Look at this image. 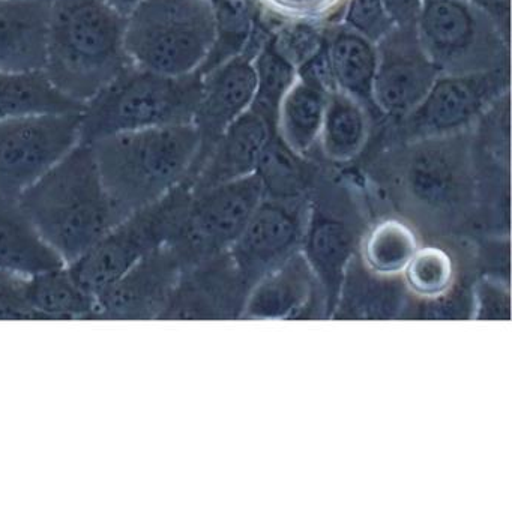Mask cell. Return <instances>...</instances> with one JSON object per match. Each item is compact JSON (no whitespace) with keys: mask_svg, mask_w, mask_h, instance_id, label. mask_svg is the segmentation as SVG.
Returning <instances> with one entry per match:
<instances>
[{"mask_svg":"<svg viewBox=\"0 0 512 512\" xmlns=\"http://www.w3.org/2000/svg\"><path fill=\"white\" fill-rule=\"evenodd\" d=\"M26 290L41 320H94L97 299L67 265L26 278Z\"/></svg>","mask_w":512,"mask_h":512,"instance_id":"19","label":"cell"},{"mask_svg":"<svg viewBox=\"0 0 512 512\" xmlns=\"http://www.w3.org/2000/svg\"><path fill=\"white\" fill-rule=\"evenodd\" d=\"M26 278L0 271V320H41L29 302Z\"/></svg>","mask_w":512,"mask_h":512,"instance_id":"28","label":"cell"},{"mask_svg":"<svg viewBox=\"0 0 512 512\" xmlns=\"http://www.w3.org/2000/svg\"><path fill=\"white\" fill-rule=\"evenodd\" d=\"M272 26L274 23L269 17L257 14L244 52L202 74V97L193 121L199 131L202 146L188 181L221 133L250 109L256 94L254 55L268 40Z\"/></svg>","mask_w":512,"mask_h":512,"instance_id":"10","label":"cell"},{"mask_svg":"<svg viewBox=\"0 0 512 512\" xmlns=\"http://www.w3.org/2000/svg\"><path fill=\"white\" fill-rule=\"evenodd\" d=\"M511 94L509 67L476 74H439L421 103L404 118L377 125L382 145L472 130L478 119Z\"/></svg>","mask_w":512,"mask_h":512,"instance_id":"8","label":"cell"},{"mask_svg":"<svg viewBox=\"0 0 512 512\" xmlns=\"http://www.w3.org/2000/svg\"><path fill=\"white\" fill-rule=\"evenodd\" d=\"M80 112L0 121V194L19 197L80 143Z\"/></svg>","mask_w":512,"mask_h":512,"instance_id":"9","label":"cell"},{"mask_svg":"<svg viewBox=\"0 0 512 512\" xmlns=\"http://www.w3.org/2000/svg\"><path fill=\"white\" fill-rule=\"evenodd\" d=\"M40 2H47V4H50V2H53V0H40Z\"/></svg>","mask_w":512,"mask_h":512,"instance_id":"33","label":"cell"},{"mask_svg":"<svg viewBox=\"0 0 512 512\" xmlns=\"http://www.w3.org/2000/svg\"><path fill=\"white\" fill-rule=\"evenodd\" d=\"M50 4L0 0V70L43 71Z\"/></svg>","mask_w":512,"mask_h":512,"instance_id":"14","label":"cell"},{"mask_svg":"<svg viewBox=\"0 0 512 512\" xmlns=\"http://www.w3.org/2000/svg\"><path fill=\"white\" fill-rule=\"evenodd\" d=\"M125 16L107 0H53L47 22L44 76L83 107L130 67Z\"/></svg>","mask_w":512,"mask_h":512,"instance_id":"1","label":"cell"},{"mask_svg":"<svg viewBox=\"0 0 512 512\" xmlns=\"http://www.w3.org/2000/svg\"><path fill=\"white\" fill-rule=\"evenodd\" d=\"M307 161V157L293 152L274 133L266 143L254 173L259 176L263 191L268 188L274 193L292 194L301 190L304 185Z\"/></svg>","mask_w":512,"mask_h":512,"instance_id":"23","label":"cell"},{"mask_svg":"<svg viewBox=\"0 0 512 512\" xmlns=\"http://www.w3.org/2000/svg\"><path fill=\"white\" fill-rule=\"evenodd\" d=\"M325 35L326 55L335 89L361 103L373 115L376 124H382L373 100L376 44L350 31L340 22L326 23Z\"/></svg>","mask_w":512,"mask_h":512,"instance_id":"15","label":"cell"},{"mask_svg":"<svg viewBox=\"0 0 512 512\" xmlns=\"http://www.w3.org/2000/svg\"><path fill=\"white\" fill-rule=\"evenodd\" d=\"M404 271L407 284L419 296H440L452 283L451 259L439 248L416 250Z\"/></svg>","mask_w":512,"mask_h":512,"instance_id":"25","label":"cell"},{"mask_svg":"<svg viewBox=\"0 0 512 512\" xmlns=\"http://www.w3.org/2000/svg\"><path fill=\"white\" fill-rule=\"evenodd\" d=\"M65 265L19 200L0 194V271L32 277Z\"/></svg>","mask_w":512,"mask_h":512,"instance_id":"16","label":"cell"},{"mask_svg":"<svg viewBox=\"0 0 512 512\" xmlns=\"http://www.w3.org/2000/svg\"><path fill=\"white\" fill-rule=\"evenodd\" d=\"M338 22L373 44L380 43L395 28L380 0H346Z\"/></svg>","mask_w":512,"mask_h":512,"instance_id":"27","label":"cell"},{"mask_svg":"<svg viewBox=\"0 0 512 512\" xmlns=\"http://www.w3.org/2000/svg\"><path fill=\"white\" fill-rule=\"evenodd\" d=\"M202 73L166 76L125 68L80 112V143L146 128L193 124L202 97Z\"/></svg>","mask_w":512,"mask_h":512,"instance_id":"4","label":"cell"},{"mask_svg":"<svg viewBox=\"0 0 512 512\" xmlns=\"http://www.w3.org/2000/svg\"><path fill=\"white\" fill-rule=\"evenodd\" d=\"M508 2H511V0H508Z\"/></svg>","mask_w":512,"mask_h":512,"instance_id":"34","label":"cell"},{"mask_svg":"<svg viewBox=\"0 0 512 512\" xmlns=\"http://www.w3.org/2000/svg\"><path fill=\"white\" fill-rule=\"evenodd\" d=\"M376 125L361 103L343 92H331L316 151L329 163H350L367 151Z\"/></svg>","mask_w":512,"mask_h":512,"instance_id":"17","label":"cell"},{"mask_svg":"<svg viewBox=\"0 0 512 512\" xmlns=\"http://www.w3.org/2000/svg\"><path fill=\"white\" fill-rule=\"evenodd\" d=\"M200 146L194 124L128 131L91 143L98 172L121 220L187 182Z\"/></svg>","mask_w":512,"mask_h":512,"instance_id":"3","label":"cell"},{"mask_svg":"<svg viewBox=\"0 0 512 512\" xmlns=\"http://www.w3.org/2000/svg\"><path fill=\"white\" fill-rule=\"evenodd\" d=\"M377 47L373 100L383 122L409 115L439 77L419 43L416 28L395 26Z\"/></svg>","mask_w":512,"mask_h":512,"instance_id":"11","label":"cell"},{"mask_svg":"<svg viewBox=\"0 0 512 512\" xmlns=\"http://www.w3.org/2000/svg\"><path fill=\"white\" fill-rule=\"evenodd\" d=\"M266 16L277 20L301 22H338L346 0H251Z\"/></svg>","mask_w":512,"mask_h":512,"instance_id":"26","label":"cell"},{"mask_svg":"<svg viewBox=\"0 0 512 512\" xmlns=\"http://www.w3.org/2000/svg\"><path fill=\"white\" fill-rule=\"evenodd\" d=\"M416 35L439 74L509 67V25L461 0H424Z\"/></svg>","mask_w":512,"mask_h":512,"instance_id":"6","label":"cell"},{"mask_svg":"<svg viewBox=\"0 0 512 512\" xmlns=\"http://www.w3.org/2000/svg\"><path fill=\"white\" fill-rule=\"evenodd\" d=\"M461 2H470L484 8L488 13L493 14L497 19L509 25V2L508 0H461Z\"/></svg>","mask_w":512,"mask_h":512,"instance_id":"30","label":"cell"},{"mask_svg":"<svg viewBox=\"0 0 512 512\" xmlns=\"http://www.w3.org/2000/svg\"><path fill=\"white\" fill-rule=\"evenodd\" d=\"M17 200L67 265L91 250L121 221L91 145L85 143L74 146Z\"/></svg>","mask_w":512,"mask_h":512,"instance_id":"2","label":"cell"},{"mask_svg":"<svg viewBox=\"0 0 512 512\" xmlns=\"http://www.w3.org/2000/svg\"><path fill=\"white\" fill-rule=\"evenodd\" d=\"M328 95L319 86L298 77L281 100L275 133L301 157L310 158L317 149Z\"/></svg>","mask_w":512,"mask_h":512,"instance_id":"18","label":"cell"},{"mask_svg":"<svg viewBox=\"0 0 512 512\" xmlns=\"http://www.w3.org/2000/svg\"><path fill=\"white\" fill-rule=\"evenodd\" d=\"M416 239L409 227L398 221L379 224L364 245V256L373 271L397 274L406 269L416 253Z\"/></svg>","mask_w":512,"mask_h":512,"instance_id":"22","label":"cell"},{"mask_svg":"<svg viewBox=\"0 0 512 512\" xmlns=\"http://www.w3.org/2000/svg\"><path fill=\"white\" fill-rule=\"evenodd\" d=\"M215 40L217 16L206 0H142L125 16L128 61L152 73H200Z\"/></svg>","mask_w":512,"mask_h":512,"instance_id":"5","label":"cell"},{"mask_svg":"<svg viewBox=\"0 0 512 512\" xmlns=\"http://www.w3.org/2000/svg\"><path fill=\"white\" fill-rule=\"evenodd\" d=\"M82 107L65 98L43 71L0 70V121L35 113L77 112Z\"/></svg>","mask_w":512,"mask_h":512,"instance_id":"20","label":"cell"},{"mask_svg":"<svg viewBox=\"0 0 512 512\" xmlns=\"http://www.w3.org/2000/svg\"><path fill=\"white\" fill-rule=\"evenodd\" d=\"M397 28H416L424 0H380Z\"/></svg>","mask_w":512,"mask_h":512,"instance_id":"29","label":"cell"},{"mask_svg":"<svg viewBox=\"0 0 512 512\" xmlns=\"http://www.w3.org/2000/svg\"><path fill=\"white\" fill-rule=\"evenodd\" d=\"M107 2H109L118 13H121L122 16H128L142 0H107Z\"/></svg>","mask_w":512,"mask_h":512,"instance_id":"31","label":"cell"},{"mask_svg":"<svg viewBox=\"0 0 512 512\" xmlns=\"http://www.w3.org/2000/svg\"><path fill=\"white\" fill-rule=\"evenodd\" d=\"M181 266L169 245L152 251L95 296L94 320H160L178 283Z\"/></svg>","mask_w":512,"mask_h":512,"instance_id":"12","label":"cell"},{"mask_svg":"<svg viewBox=\"0 0 512 512\" xmlns=\"http://www.w3.org/2000/svg\"><path fill=\"white\" fill-rule=\"evenodd\" d=\"M206 2H208L209 5H212V8H214V10H218V8H220L221 5L226 4V0H206Z\"/></svg>","mask_w":512,"mask_h":512,"instance_id":"32","label":"cell"},{"mask_svg":"<svg viewBox=\"0 0 512 512\" xmlns=\"http://www.w3.org/2000/svg\"><path fill=\"white\" fill-rule=\"evenodd\" d=\"M274 133V127L253 110L242 113L215 140L187 182L191 191L206 190L253 175L263 149Z\"/></svg>","mask_w":512,"mask_h":512,"instance_id":"13","label":"cell"},{"mask_svg":"<svg viewBox=\"0 0 512 512\" xmlns=\"http://www.w3.org/2000/svg\"><path fill=\"white\" fill-rule=\"evenodd\" d=\"M271 35L254 55L256 94L250 110L265 118L275 130L278 107L290 86L298 79V71L275 50Z\"/></svg>","mask_w":512,"mask_h":512,"instance_id":"21","label":"cell"},{"mask_svg":"<svg viewBox=\"0 0 512 512\" xmlns=\"http://www.w3.org/2000/svg\"><path fill=\"white\" fill-rule=\"evenodd\" d=\"M326 23L274 20L271 40L275 50L296 71L325 49Z\"/></svg>","mask_w":512,"mask_h":512,"instance_id":"24","label":"cell"},{"mask_svg":"<svg viewBox=\"0 0 512 512\" xmlns=\"http://www.w3.org/2000/svg\"><path fill=\"white\" fill-rule=\"evenodd\" d=\"M191 200L187 182L115 224L91 250L68 263L71 274L92 295L118 280L131 266L172 241Z\"/></svg>","mask_w":512,"mask_h":512,"instance_id":"7","label":"cell"}]
</instances>
